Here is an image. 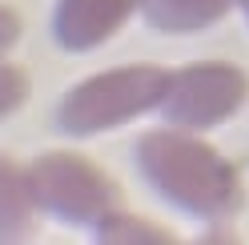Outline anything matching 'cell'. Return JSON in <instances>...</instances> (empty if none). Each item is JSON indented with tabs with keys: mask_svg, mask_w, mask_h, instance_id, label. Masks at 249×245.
<instances>
[{
	"mask_svg": "<svg viewBox=\"0 0 249 245\" xmlns=\"http://www.w3.org/2000/svg\"><path fill=\"white\" fill-rule=\"evenodd\" d=\"M241 8H245V17H249V0H241Z\"/></svg>",
	"mask_w": 249,
	"mask_h": 245,
	"instance_id": "obj_11",
	"label": "cell"
},
{
	"mask_svg": "<svg viewBox=\"0 0 249 245\" xmlns=\"http://www.w3.org/2000/svg\"><path fill=\"white\" fill-rule=\"evenodd\" d=\"M97 237L101 241H113V245H129V241H169V229L153 225L145 217H133V213H108V217L97 225Z\"/></svg>",
	"mask_w": 249,
	"mask_h": 245,
	"instance_id": "obj_8",
	"label": "cell"
},
{
	"mask_svg": "<svg viewBox=\"0 0 249 245\" xmlns=\"http://www.w3.org/2000/svg\"><path fill=\"white\" fill-rule=\"evenodd\" d=\"M28 81H24V72L20 69H12V65H4V97H0V113H12V109H20L24 105V97H28V88H24Z\"/></svg>",
	"mask_w": 249,
	"mask_h": 245,
	"instance_id": "obj_9",
	"label": "cell"
},
{
	"mask_svg": "<svg viewBox=\"0 0 249 245\" xmlns=\"http://www.w3.org/2000/svg\"><path fill=\"white\" fill-rule=\"evenodd\" d=\"M36 209H40V197L33 185V169L4 157L0 161V233H4V241L33 233Z\"/></svg>",
	"mask_w": 249,
	"mask_h": 245,
	"instance_id": "obj_6",
	"label": "cell"
},
{
	"mask_svg": "<svg viewBox=\"0 0 249 245\" xmlns=\"http://www.w3.org/2000/svg\"><path fill=\"white\" fill-rule=\"evenodd\" d=\"M33 185L40 197V209L69 225H101L108 213H117L121 189L113 177H105L92 161L72 153H44L33 165Z\"/></svg>",
	"mask_w": 249,
	"mask_h": 245,
	"instance_id": "obj_3",
	"label": "cell"
},
{
	"mask_svg": "<svg viewBox=\"0 0 249 245\" xmlns=\"http://www.w3.org/2000/svg\"><path fill=\"white\" fill-rule=\"evenodd\" d=\"M137 169L169 205L197 217H229L245 201L237 169L217 149L177 129H153L137 141Z\"/></svg>",
	"mask_w": 249,
	"mask_h": 245,
	"instance_id": "obj_1",
	"label": "cell"
},
{
	"mask_svg": "<svg viewBox=\"0 0 249 245\" xmlns=\"http://www.w3.org/2000/svg\"><path fill=\"white\" fill-rule=\"evenodd\" d=\"M141 4L161 33H197V28L221 20L233 8V0H141Z\"/></svg>",
	"mask_w": 249,
	"mask_h": 245,
	"instance_id": "obj_7",
	"label": "cell"
},
{
	"mask_svg": "<svg viewBox=\"0 0 249 245\" xmlns=\"http://www.w3.org/2000/svg\"><path fill=\"white\" fill-rule=\"evenodd\" d=\"M12 36H20V20L12 17V8H4V49L12 44Z\"/></svg>",
	"mask_w": 249,
	"mask_h": 245,
	"instance_id": "obj_10",
	"label": "cell"
},
{
	"mask_svg": "<svg viewBox=\"0 0 249 245\" xmlns=\"http://www.w3.org/2000/svg\"><path fill=\"white\" fill-rule=\"evenodd\" d=\"M169 81H173V72H165L157 65H129V69L101 72L92 81L76 85L60 101L56 125L72 137H89V133L124 125L129 117L161 105L169 93Z\"/></svg>",
	"mask_w": 249,
	"mask_h": 245,
	"instance_id": "obj_2",
	"label": "cell"
},
{
	"mask_svg": "<svg viewBox=\"0 0 249 245\" xmlns=\"http://www.w3.org/2000/svg\"><path fill=\"white\" fill-rule=\"evenodd\" d=\"M141 4V0H60L56 4V40L65 49L81 52V49H97L105 44L117 28L129 20V12Z\"/></svg>",
	"mask_w": 249,
	"mask_h": 245,
	"instance_id": "obj_5",
	"label": "cell"
},
{
	"mask_svg": "<svg viewBox=\"0 0 249 245\" xmlns=\"http://www.w3.org/2000/svg\"><path fill=\"white\" fill-rule=\"evenodd\" d=\"M245 97H249L245 72L213 60V65H189L173 72L161 109L165 121H173L177 129H209L229 121L245 105Z\"/></svg>",
	"mask_w": 249,
	"mask_h": 245,
	"instance_id": "obj_4",
	"label": "cell"
}]
</instances>
